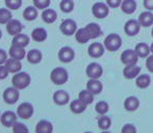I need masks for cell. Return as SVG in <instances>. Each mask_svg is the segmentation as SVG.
Instances as JSON below:
<instances>
[{"instance_id":"obj_34","label":"cell","mask_w":153,"mask_h":133,"mask_svg":"<svg viewBox=\"0 0 153 133\" xmlns=\"http://www.w3.org/2000/svg\"><path fill=\"white\" fill-rule=\"evenodd\" d=\"M78 98L80 99L82 102H85L87 105L91 104L94 101V94L91 93L89 89H85V91H81L78 95Z\"/></svg>"},{"instance_id":"obj_15","label":"cell","mask_w":153,"mask_h":133,"mask_svg":"<svg viewBox=\"0 0 153 133\" xmlns=\"http://www.w3.org/2000/svg\"><path fill=\"white\" fill-rule=\"evenodd\" d=\"M141 72V68L137 65H127L123 69V75L126 79H133L137 77Z\"/></svg>"},{"instance_id":"obj_37","label":"cell","mask_w":153,"mask_h":133,"mask_svg":"<svg viewBox=\"0 0 153 133\" xmlns=\"http://www.w3.org/2000/svg\"><path fill=\"white\" fill-rule=\"evenodd\" d=\"M108 103L105 102V101H99L98 103L96 104V106H95V110H96L97 113H99L100 115H105V113L108 111Z\"/></svg>"},{"instance_id":"obj_44","label":"cell","mask_w":153,"mask_h":133,"mask_svg":"<svg viewBox=\"0 0 153 133\" xmlns=\"http://www.w3.org/2000/svg\"><path fill=\"white\" fill-rule=\"evenodd\" d=\"M8 73H10V71L7 70L5 66L0 65V79H5L8 76Z\"/></svg>"},{"instance_id":"obj_51","label":"cell","mask_w":153,"mask_h":133,"mask_svg":"<svg viewBox=\"0 0 153 133\" xmlns=\"http://www.w3.org/2000/svg\"><path fill=\"white\" fill-rule=\"evenodd\" d=\"M0 117H1V115H0Z\"/></svg>"},{"instance_id":"obj_46","label":"cell","mask_w":153,"mask_h":133,"mask_svg":"<svg viewBox=\"0 0 153 133\" xmlns=\"http://www.w3.org/2000/svg\"><path fill=\"white\" fill-rule=\"evenodd\" d=\"M7 61V54L3 49H0V65H3Z\"/></svg>"},{"instance_id":"obj_16","label":"cell","mask_w":153,"mask_h":133,"mask_svg":"<svg viewBox=\"0 0 153 133\" xmlns=\"http://www.w3.org/2000/svg\"><path fill=\"white\" fill-rule=\"evenodd\" d=\"M103 85L98 79L90 78V80L87 83V89H89L94 95H99L102 92Z\"/></svg>"},{"instance_id":"obj_26","label":"cell","mask_w":153,"mask_h":133,"mask_svg":"<svg viewBox=\"0 0 153 133\" xmlns=\"http://www.w3.org/2000/svg\"><path fill=\"white\" fill-rule=\"evenodd\" d=\"M52 131H53L52 124L48 121H45V120L39 122L36 127V133H51Z\"/></svg>"},{"instance_id":"obj_24","label":"cell","mask_w":153,"mask_h":133,"mask_svg":"<svg viewBox=\"0 0 153 133\" xmlns=\"http://www.w3.org/2000/svg\"><path fill=\"white\" fill-rule=\"evenodd\" d=\"M5 66L10 71V73H18L22 68V65H21V61L19 59L12 57V58H8L5 61Z\"/></svg>"},{"instance_id":"obj_32","label":"cell","mask_w":153,"mask_h":133,"mask_svg":"<svg viewBox=\"0 0 153 133\" xmlns=\"http://www.w3.org/2000/svg\"><path fill=\"white\" fill-rule=\"evenodd\" d=\"M23 17L27 21H33L38 17V10L36 6H27L23 12Z\"/></svg>"},{"instance_id":"obj_17","label":"cell","mask_w":153,"mask_h":133,"mask_svg":"<svg viewBox=\"0 0 153 133\" xmlns=\"http://www.w3.org/2000/svg\"><path fill=\"white\" fill-rule=\"evenodd\" d=\"M69 100L70 96L65 91H56L53 94V101L57 105H66L67 103H69Z\"/></svg>"},{"instance_id":"obj_4","label":"cell","mask_w":153,"mask_h":133,"mask_svg":"<svg viewBox=\"0 0 153 133\" xmlns=\"http://www.w3.org/2000/svg\"><path fill=\"white\" fill-rule=\"evenodd\" d=\"M92 12L96 18L98 19H104L108 16L109 13V6L107 4L103 3V2H96L93 5Z\"/></svg>"},{"instance_id":"obj_47","label":"cell","mask_w":153,"mask_h":133,"mask_svg":"<svg viewBox=\"0 0 153 133\" xmlns=\"http://www.w3.org/2000/svg\"><path fill=\"white\" fill-rule=\"evenodd\" d=\"M144 6L148 10H153V0H144Z\"/></svg>"},{"instance_id":"obj_48","label":"cell","mask_w":153,"mask_h":133,"mask_svg":"<svg viewBox=\"0 0 153 133\" xmlns=\"http://www.w3.org/2000/svg\"><path fill=\"white\" fill-rule=\"evenodd\" d=\"M150 51L152 52V54H153V43H152V45L150 46Z\"/></svg>"},{"instance_id":"obj_23","label":"cell","mask_w":153,"mask_h":133,"mask_svg":"<svg viewBox=\"0 0 153 133\" xmlns=\"http://www.w3.org/2000/svg\"><path fill=\"white\" fill-rule=\"evenodd\" d=\"M87 106L88 105L85 104V102H82L80 99H76V100H73L72 102H71V104H70V109H71V111L72 112H74V113H81V112H83V111L85 110V108H87Z\"/></svg>"},{"instance_id":"obj_29","label":"cell","mask_w":153,"mask_h":133,"mask_svg":"<svg viewBox=\"0 0 153 133\" xmlns=\"http://www.w3.org/2000/svg\"><path fill=\"white\" fill-rule=\"evenodd\" d=\"M134 50L140 57H148L149 56V53L151 52L150 51V47L146 43H139V44H137Z\"/></svg>"},{"instance_id":"obj_41","label":"cell","mask_w":153,"mask_h":133,"mask_svg":"<svg viewBox=\"0 0 153 133\" xmlns=\"http://www.w3.org/2000/svg\"><path fill=\"white\" fill-rule=\"evenodd\" d=\"M33 4L36 8L45 10L50 5V0H33Z\"/></svg>"},{"instance_id":"obj_35","label":"cell","mask_w":153,"mask_h":133,"mask_svg":"<svg viewBox=\"0 0 153 133\" xmlns=\"http://www.w3.org/2000/svg\"><path fill=\"white\" fill-rule=\"evenodd\" d=\"M111 125V120L109 117L105 115H102L98 119V127L101 130H107Z\"/></svg>"},{"instance_id":"obj_12","label":"cell","mask_w":153,"mask_h":133,"mask_svg":"<svg viewBox=\"0 0 153 133\" xmlns=\"http://www.w3.org/2000/svg\"><path fill=\"white\" fill-rule=\"evenodd\" d=\"M22 29H23V25L19 20H14V19H12V20L6 24V30H7L8 34H10V35H13V36L21 33Z\"/></svg>"},{"instance_id":"obj_2","label":"cell","mask_w":153,"mask_h":133,"mask_svg":"<svg viewBox=\"0 0 153 133\" xmlns=\"http://www.w3.org/2000/svg\"><path fill=\"white\" fill-rule=\"evenodd\" d=\"M12 82L18 89H24L30 84V76L26 72H18L13 76Z\"/></svg>"},{"instance_id":"obj_28","label":"cell","mask_w":153,"mask_h":133,"mask_svg":"<svg viewBox=\"0 0 153 133\" xmlns=\"http://www.w3.org/2000/svg\"><path fill=\"white\" fill-rule=\"evenodd\" d=\"M150 83H151V78L147 74L139 75L135 79V84L140 89H147L150 85Z\"/></svg>"},{"instance_id":"obj_36","label":"cell","mask_w":153,"mask_h":133,"mask_svg":"<svg viewBox=\"0 0 153 133\" xmlns=\"http://www.w3.org/2000/svg\"><path fill=\"white\" fill-rule=\"evenodd\" d=\"M12 17L10 8H0V24H7L12 20Z\"/></svg>"},{"instance_id":"obj_19","label":"cell","mask_w":153,"mask_h":133,"mask_svg":"<svg viewBox=\"0 0 153 133\" xmlns=\"http://www.w3.org/2000/svg\"><path fill=\"white\" fill-rule=\"evenodd\" d=\"M25 50H24V47H21V46H17V45H13L12 47L10 48V57L13 58H16V59H23L25 57Z\"/></svg>"},{"instance_id":"obj_38","label":"cell","mask_w":153,"mask_h":133,"mask_svg":"<svg viewBox=\"0 0 153 133\" xmlns=\"http://www.w3.org/2000/svg\"><path fill=\"white\" fill-rule=\"evenodd\" d=\"M59 7L64 13H71L74 8V2L73 0H62Z\"/></svg>"},{"instance_id":"obj_1","label":"cell","mask_w":153,"mask_h":133,"mask_svg":"<svg viewBox=\"0 0 153 133\" xmlns=\"http://www.w3.org/2000/svg\"><path fill=\"white\" fill-rule=\"evenodd\" d=\"M122 46V38L119 34L111 33L104 38V47L106 50L115 52L119 50Z\"/></svg>"},{"instance_id":"obj_43","label":"cell","mask_w":153,"mask_h":133,"mask_svg":"<svg viewBox=\"0 0 153 133\" xmlns=\"http://www.w3.org/2000/svg\"><path fill=\"white\" fill-rule=\"evenodd\" d=\"M123 0H106V4L111 8H116L121 6Z\"/></svg>"},{"instance_id":"obj_11","label":"cell","mask_w":153,"mask_h":133,"mask_svg":"<svg viewBox=\"0 0 153 133\" xmlns=\"http://www.w3.org/2000/svg\"><path fill=\"white\" fill-rule=\"evenodd\" d=\"M75 52L71 47H62L61 50L59 51V58L62 63L68 64L74 59Z\"/></svg>"},{"instance_id":"obj_20","label":"cell","mask_w":153,"mask_h":133,"mask_svg":"<svg viewBox=\"0 0 153 133\" xmlns=\"http://www.w3.org/2000/svg\"><path fill=\"white\" fill-rule=\"evenodd\" d=\"M139 22H140V24L144 27L151 26L153 24V14L150 12V10L142 13L139 17Z\"/></svg>"},{"instance_id":"obj_18","label":"cell","mask_w":153,"mask_h":133,"mask_svg":"<svg viewBox=\"0 0 153 133\" xmlns=\"http://www.w3.org/2000/svg\"><path fill=\"white\" fill-rule=\"evenodd\" d=\"M139 106H140V101L137 97L130 96V97L126 98L124 101V108L127 111H135L139 108Z\"/></svg>"},{"instance_id":"obj_45","label":"cell","mask_w":153,"mask_h":133,"mask_svg":"<svg viewBox=\"0 0 153 133\" xmlns=\"http://www.w3.org/2000/svg\"><path fill=\"white\" fill-rule=\"evenodd\" d=\"M146 66L149 70V72L153 73V54L148 56L147 61H146Z\"/></svg>"},{"instance_id":"obj_40","label":"cell","mask_w":153,"mask_h":133,"mask_svg":"<svg viewBox=\"0 0 153 133\" xmlns=\"http://www.w3.org/2000/svg\"><path fill=\"white\" fill-rule=\"evenodd\" d=\"M13 131L16 133H23V132H28V128L22 123H19V122H15L14 125H13Z\"/></svg>"},{"instance_id":"obj_33","label":"cell","mask_w":153,"mask_h":133,"mask_svg":"<svg viewBox=\"0 0 153 133\" xmlns=\"http://www.w3.org/2000/svg\"><path fill=\"white\" fill-rule=\"evenodd\" d=\"M27 61L30 64H39L42 61V53L36 49H32L27 53Z\"/></svg>"},{"instance_id":"obj_9","label":"cell","mask_w":153,"mask_h":133,"mask_svg":"<svg viewBox=\"0 0 153 133\" xmlns=\"http://www.w3.org/2000/svg\"><path fill=\"white\" fill-rule=\"evenodd\" d=\"M88 77L94 79H99L103 74L102 66L99 65L98 63H91L89 66H87V70H85Z\"/></svg>"},{"instance_id":"obj_21","label":"cell","mask_w":153,"mask_h":133,"mask_svg":"<svg viewBox=\"0 0 153 133\" xmlns=\"http://www.w3.org/2000/svg\"><path fill=\"white\" fill-rule=\"evenodd\" d=\"M121 10L127 15H131L137 10V2L135 0H123L121 4Z\"/></svg>"},{"instance_id":"obj_7","label":"cell","mask_w":153,"mask_h":133,"mask_svg":"<svg viewBox=\"0 0 153 133\" xmlns=\"http://www.w3.org/2000/svg\"><path fill=\"white\" fill-rule=\"evenodd\" d=\"M142 25L140 24L139 20H134V19H130L128 20L124 25V31L126 33L127 35L129 36H134L140 33Z\"/></svg>"},{"instance_id":"obj_10","label":"cell","mask_w":153,"mask_h":133,"mask_svg":"<svg viewBox=\"0 0 153 133\" xmlns=\"http://www.w3.org/2000/svg\"><path fill=\"white\" fill-rule=\"evenodd\" d=\"M19 94L17 87H7L3 93V99L7 104H15L19 100Z\"/></svg>"},{"instance_id":"obj_13","label":"cell","mask_w":153,"mask_h":133,"mask_svg":"<svg viewBox=\"0 0 153 133\" xmlns=\"http://www.w3.org/2000/svg\"><path fill=\"white\" fill-rule=\"evenodd\" d=\"M104 48L102 44L100 43H93V44L90 45L89 49H88V52H89V55L91 57H94V58H98V57H101L103 54H104Z\"/></svg>"},{"instance_id":"obj_49","label":"cell","mask_w":153,"mask_h":133,"mask_svg":"<svg viewBox=\"0 0 153 133\" xmlns=\"http://www.w3.org/2000/svg\"><path fill=\"white\" fill-rule=\"evenodd\" d=\"M1 36H2V33H1V30H0V38H1Z\"/></svg>"},{"instance_id":"obj_8","label":"cell","mask_w":153,"mask_h":133,"mask_svg":"<svg viewBox=\"0 0 153 133\" xmlns=\"http://www.w3.org/2000/svg\"><path fill=\"white\" fill-rule=\"evenodd\" d=\"M17 115L18 117H20L21 119L27 120L33 115V107L30 103L24 102L22 104L19 105L18 109H17Z\"/></svg>"},{"instance_id":"obj_50","label":"cell","mask_w":153,"mask_h":133,"mask_svg":"<svg viewBox=\"0 0 153 133\" xmlns=\"http://www.w3.org/2000/svg\"><path fill=\"white\" fill-rule=\"evenodd\" d=\"M151 34H152V38H153V28H152V33H151Z\"/></svg>"},{"instance_id":"obj_30","label":"cell","mask_w":153,"mask_h":133,"mask_svg":"<svg viewBox=\"0 0 153 133\" xmlns=\"http://www.w3.org/2000/svg\"><path fill=\"white\" fill-rule=\"evenodd\" d=\"M75 38H76L77 42L80 43V44H85V43L89 42V41L91 40V38H90L85 27L78 29V30L75 33Z\"/></svg>"},{"instance_id":"obj_22","label":"cell","mask_w":153,"mask_h":133,"mask_svg":"<svg viewBox=\"0 0 153 133\" xmlns=\"http://www.w3.org/2000/svg\"><path fill=\"white\" fill-rule=\"evenodd\" d=\"M85 29H87L88 33H89L90 38H97L101 35L102 33V30H101V27L99 26L97 23H90L85 26Z\"/></svg>"},{"instance_id":"obj_5","label":"cell","mask_w":153,"mask_h":133,"mask_svg":"<svg viewBox=\"0 0 153 133\" xmlns=\"http://www.w3.org/2000/svg\"><path fill=\"white\" fill-rule=\"evenodd\" d=\"M139 55L135 52V50L132 49H127V50L123 51L121 54V61L125 66L127 65H137V61H139Z\"/></svg>"},{"instance_id":"obj_3","label":"cell","mask_w":153,"mask_h":133,"mask_svg":"<svg viewBox=\"0 0 153 133\" xmlns=\"http://www.w3.org/2000/svg\"><path fill=\"white\" fill-rule=\"evenodd\" d=\"M50 78L54 84L56 85H62L64 83H66L69 79L68 71L64 68H55L52 70L50 74Z\"/></svg>"},{"instance_id":"obj_25","label":"cell","mask_w":153,"mask_h":133,"mask_svg":"<svg viewBox=\"0 0 153 133\" xmlns=\"http://www.w3.org/2000/svg\"><path fill=\"white\" fill-rule=\"evenodd\" d=\"M42 19L44 20V22L51 24L57 19V14L54 10H51V8H45L42 13Z\"/></svg>"},{"instance_id":"obj_27","label":"cell","mask_w":153,"mask_h":133,"mask_svg":"<svg viewBox=\"0 0 153 133\" xmlns=\"http://www.w3.org/2000/svg\"><path fill=\"white\" fill-rule=\"evenodd\" d=\"M32 40H34L36 42H44L47 38V31L45 28L42 27H38V28H34L31 33Z\"/></svg>"},{"instance_id":"obj_6","label":"cell","mask_w":153,"mask_h":133,"mask_svg":"<svg viewBox=\"0 0 153 133\" xmlns=\"http://www.w3.org/2000/svg\"><path fill=\"white\" fill-rule=\"evenodd\" d=\"M59 29L65 35H72L77 31V24L72 19H66L62 22Z\"/></svg>"},{"instance_id":"obj_39","label":"cell","mask_w":153,"mask_h":133,"mask_svg":"<svg viewBox=\"0 0 153 133\" xmlns=\"http://www.w3.org/2000/svg\"><path fill=\"white\" fill-rule=\"evenodd\" d=\"M5 5L10 10H18L22 5V0H5Z\"/></svg>"},{"instance_id":"obj_31","label":"cell","mask_w":153,"mask_h":133,"mask_svg":"<svg viewBox=\"0 0 153 133\" xmlns=\"http://www.w3.org/2000/svg\"><path fill=\"white\" fill-rule=\"evenodd\" d=\"M29 44V38L28 35L23 33H19L14 36L13 38V45H17V46L25 47Z\"/></svg>"},{"instance_id":"obj_42","label":"cell","mask_w":153,"mask_h":133,"mask_svg":"<svg viewBox=\"0 0 153 133\" xmlns=\"http://www.w3.org/2000/svg\"><path fill=\"white\" fill-rule=\"evenodd\" d=\"M122 133H134L137 132V128L132 125V124H126L124 127L122 128Z\"/></svg>"},{"instance_id":"obj_14","label":"cell","mask_w":153,"mask_h":133,"mask_svg":"<svg viewBox=\"0 0 153 133\" xmlns=\"http://www.w3.org/2000/svg\"><path fill=\"white\" fill-rule=\"evenodd\" d=\"M0 121H1L2 125H3L4 127H7V128L13 127L15 122H17V115H16V113L13 112V111L7 110V111H5V112H3V115L0 117Z\"/></svg>"}]
</instances>
